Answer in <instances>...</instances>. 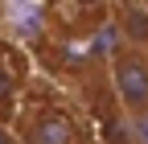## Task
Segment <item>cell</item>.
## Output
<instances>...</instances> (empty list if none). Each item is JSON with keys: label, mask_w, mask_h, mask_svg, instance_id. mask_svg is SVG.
<instances>
[{"label": "cell", "mask_w": 148, "mask_h": 144, "mask_svg": "<svg viewBox=\"0 0 148 144\" xmlns=\"http://www.w3.org/2000/svg\"><path fill=\"white\" fill-rule=\"evenodd\" d=\"M107 74H111V91H115L123 119L148 115V49L119 37L107 53Z\"/></svg>", "instance_id": "cell-1"}, {"label": "cell", "mask_w": 148, "mask_h": 144, "mask_svg": "<svg viewBox=\"0 0 148 144\" xmlns=\"http://www.w3.org/2000/svg\"><path fill=\"white\" fill-rule=\"evenodd\" d=\"M21 144H78V132H74V119L58 107H41L33 111L21 128Z\"/></svg>", "instance_id": "cell-2"}, {"label": "cell", "mask_w": 148, "mask_h": 144, "mask_svg": "<svg viewBox=\"0 0 148 144\" xmlns=\"http://www.w3.org/2000/svg\"><path fill=\"white\" fill-rule=\"evenodd\" d=\"M127 128H132V144H148V115L127 119Z\"/></svg>", "instance_id": "cell-3"}, {"label": "cell", "mask_w": 148, "mask_h": 144, "mask_svg": "<svg viewBox=\"0 0 148 144\" xmlns=\"http://www.w3.org/2000/svg\"><path fill=\"white\" fill-rule=\"evenodd\" d=\"M74 8H82V12H90V8H103V4H111V0H70Z\"/></svg>", "instance_id": "cell-4"}, {"label": "cell", "mask_w": 148, "mask_h": 144, "mask_svg": "<svg viewBox=\"0 0 148 144\" xmlns=\"http://www.w3.org/2000/svg\"><path fill=\"white\" fill-rule=\"evenodd\" d=\"M0 144H21V132H12V128L0 123Z\"/></svg>", "instance_id": "cell-5"}, {"label": "cell", "mask_w": 148, "mask_h": 144, "mask_svg": "<svg viewBox=\"0 0 148 144\" xmlns=\"http://www.w3.org/2000/svg\"><path fill=\"white\" fill-rule=\"evenodd\" d=\"M144 4H148V0H144Z\"/></svg>", "instance_id": "cell-6"}]
</instances>
